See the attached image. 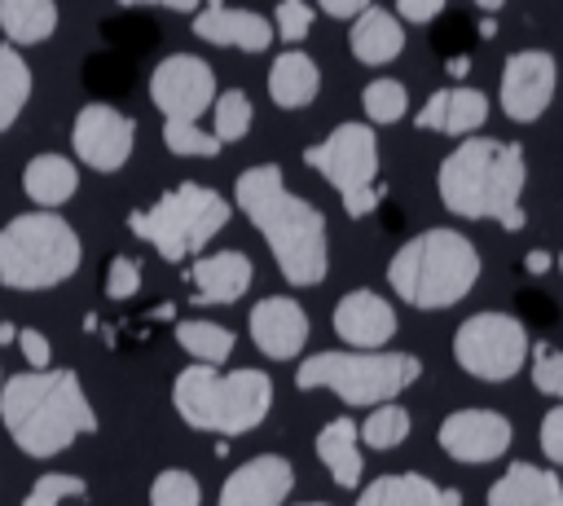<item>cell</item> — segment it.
Returning a JSON list of instances; mask_svg holds the SVG:
<instances>
[{
	"mask_svg": "<svg viewBox=\"0 0 563 506\" xmlns=\"http://www.w3.org/2000/svg\"><path fill=\"white\" fill-rule=\"evenodd\" d=\"M510 440H515L510 418L497 414V409H453V414L440 422V431H435V444L444 449V458L466 462V466L506 458Z\"/></svg>",
	"mask_w": 563,
	"mask_h": 506,
	"instance_id": "14",
	"label": "cell"
},
{
	"mask_svg": "<svg viewBox=\"0 0 563 506\" xmlns=\"http://www.w3.org/2000/svg\"><path fill=\"white\" fill-rule=\"evenodd\" d=\"M136 145V123L132 114L106 106V101H88L79 106L75 123H70V150L84 167L92 172H119L132 158Z\"/></svg>",
	"mask_w": 563,
	"mask_h": 506,
	"instance_id": "12",
	"label": "cell"
},
{
	"mask_svg": "<svg viewBox=\"0 0 563 506\" xmlns=\"http://www.w3.org/2000/svg\"><path fill=\"white\" fill-rule=\"evenodd\" d=\"M303 163L325 176L343 202V211L352 220L369 216L383 198V185H378V136L369 123H339L325 141L308 145L303 150Z\"/></svg>",
	"mask_w": 563,
	"mask_h": 506,
	"instance_id": "9",
	"label": "cell"
},
{
	"mask_svg": "<svg viewBox=\"0 0 563 506\" xmlns=\"http://www.w3.org/2000/svg\"><path fill=\"white\" fill-rule=\"evenodd\" d=\"M0 422L26 458H57L79 436L97 431V409L88 405L79 374L66 365H53V370H26L4 378Z\"/></svg>",
	"mask_w": 563,
	"mask_h": 506,
	"instance_id": "2",
	"label": "cell"
},
{
	"mask_svg": "<svg viewBox=\"0 0 563 506\" xmlns=\"http://www.w3.org/2000/svg\"><path fill=\"white\" fill-rule=\"evenodd\" d=\"M101 290H106V299H114V304L132 299V295L141 290V264H136L132 255H114V260L106 264V282H101Z\"/></svg>",
	"mask_w": 563,
	"mask_h": 506,
	"instance_id": "37",
	"label": "cell"
},
{
	"mask_svg": "<svg viewBox=\"0 0 563 506\" xmlns=\"http://www.w3.org/2000/svg\"><path fill=\"white\" fill-rule=\"evenodd\" d=\"M479 35H484V40H493V35H497V22H488V18H484V22H479Z\"/></svg>",
	"mask_w": 563,
	"mask_h": 506,
	"instance_id": "47",
	"label": "cell"
},
{
	"mask_svg": "<svg viewBox=\"0 0 563 506\" xmlns=\"http://www.w3.org/2000/svg\"><path fill=\"white\" fill-rule=\"evenodd\" d=\"M84 260L79 233L57 211H22L0 229V286L4 290H48L75 277Z\"/></svg>",
	"mask_w": 563,
	"mask_h": 506,
	"instance_id": "6",
	"label": "cell"
},
{
	"mask_svg": "<svg viewBox=\"0 0 563 506\" xmlns=\"http://www.w3.org/2000/svg\"><path fill=\"white\" fill-rule=\"evenodd\" d=\"M150 506H202V484L189 471L167 466L150 480Z\"/></svg>",
	"mask_w": 563,
	"mask_h": 506,
	"instance_id": "33",
	"label": "cell"
},
{
	"mask_svg": "<svg viewBox=\"0 0 563 506\" xmlns=\"http://www.w3.org/2000/svg\"><path fill=\"white\" fill-rule=\"evenodd\" d=\"M347 48L361 66H387L405 48V26L396 22V13L378 9V4H365L361 18L347 31Z\"/></svg>",
	"mask_w": 563,
	"mask_h": 506,
	"instance_id": "22",
	"label": "cell"
},
{
	"mask_svg": "<svg viewBox=\"0 0 563 506\" xmlns=\"http://www.w3.org/2000/svg\"><path fill=\"white\" fill-rule=\"evenodd\" d=\"M484 119H488V97L479 88H444V114H440L444 136H475Z\"/></svg>",
	"mask_w": 563,
	"mask_h": 506,
	"instance_id": "29",
	"label": "cell"
},
{
	"mask_svg": "<svg viewBox=\"0 0 563 506\" xmlns=\"http://www.w3.org/2000/svg\"><path fill=\"white\" fill-rule=\"evenodd\" d=\"M150 101L158 106L163 123H198V114L216 101V70L198 53H172L150 75Z\"/></svg>",
	"mask_w": 563,
	"mask_h": 506,
	"instance_id": "11",
	"label": "cell"
},
{
	"mask_svg": "<svg viewBox=\"0 0 563 506\" xmlns=\"http://www.w3.org/2000/svg\"><path fill=\"white\" fill-rule=\"evenodd\" d=\"M356 506H462V488H440L422 471H391L369 480Z\"/></svg>",
	"mask_w": 563,
	"mask_h": 506,
	"instance_id": "20",
	"label": "cell"
},
{
	"mask_svg": "<svg viewBox=\"0 0 563 506\" xmlns=\"http://www.w3.org/2000/svg\"><path fill=\"white\" fill-rule=\"evenodd\" d=\"M163 145L172 150V154H180V158H216L220 154V141L207 132V128H198V123H163Z\"/></svg>",
	"mask_w": 563,
	"mask_h": 506,
	"instance_id": "34",
	"label": "cell"
},
{
	"mask_svg": "<svg viewBox=\"0 0 563 506\" xmlns=\"http://www.w3.org/2000/svg\"><path fill=\"white\" fill-rule=\"evenodd\" d=\"M194 35L216 44V48H242V53H264L273 44V26L255 9H229V4H207L194 13Z\"/></svg>",
	"mask_w": 563,
	"mask_h": 506,
	"instance_id": "18",
	"label": "cell"
},
{
	"mask_svg": "<svg viewBox=\"0 0 563 506\" xmlns=\"http://www.w3.org/2000/svg\"><path fill=\"white\" fill-rule=\"evenodd\" d=\"M172 409L189 431L246 436L273 409V378L264 370H211L185 365L172 378Z\"/></svg>",
	"mask_w": 563,
	"mask_h": 506,
	"instance_id": "4",
	"label": "cell"
},
{
	"mask_svg": "<svg viewBox=\"0 0 563 506\" xmlns=\"http://www.w3.org/2000/svg\"><path fill=\"white\" fill-rule=\"evenodd\" d=\"M233 207L224 194L198 185V180H185L176 189H167L154 207H141L128 216V229L150 242L167 264H180L185 255L202 251L224 224H229Z\"/></svg>",
	"mask_w": 563,
	"mask_h": 506,
	"instance_id": "8",
	"label": "cell"
},
{
	"mask_svg": "<svg viewBox=\"0 0 563 506\" xmlns=\"http://www.w3.org/2000/svg\"><path fill=\"white\" fill-rule=\"evenodd\" d=\"M541 453H545L554 466H563V400L541 418Z\"/></svg>",
	"mask_w": 563,
	"mask_h": 506,
	"instance_id": "40",
	"label": "cell"
},
{
	"mask_svg": "<svg viewBox=\"0 0 563 506\" xmlns=\"http://www.w3.org/2000/svg\"><path fill=\"white\" fill-rule=\"evenodd\" d=\"M528 361V330L510 312H475L453 330V365L479 383H506Z\"/></svg>",
	"mask_w": 563,
	"mask_h": 506,
	"instance_id": "10",
	"label": "cell"
},
{
	"mask_svg": "<svg viewBox=\"0 0 563 506\" xmlns=\"http://www.w3.org/2000/svg\"><path fill=\"white\" fill-rule=\"evenodd\" d=\"M422 361L413 352H312L295 370L299 392H334L352 409H378L413 387Z\"/></svg>",
	"mask_w": 563,
	"mask_h": 506,
	"instance_id": "7",
	"label": "cell"
},
{
	"mask_svg": "<svg viewBox=\"0 0 563 506\" xmlns=\"http://www.w3.org/2000/svg\"><path fill=\"white\" fill-rule=\"evenodd\" d=\"M57 31V4L48 0H0V35L9 48L44 44Z\"/></svg>",
	"mask_w": 563,
	"mask_h": 506,
	"instance_id": "26",
	"label": "cell"
},
{
	"mask_svg": "<svg viewBox=\"0 0 563 506\" xmlns=\"http://www.w3.org/2000/svg\"><path fill=\"white\" fill-rule=\"evenodd\" d=\"M176 343L194 356V365H211V370H220V365L233 356V343H238V339H233L229 326L194 317V321H180V326H176Z\"/></svg>",
	"mask_w": 563,
	"mask_h": 506,
	"instance_id": "27",
	"label": "cell"
},
{
	"mask_svg": "<svg viewBox=\"0 0 563 506\" xmlns=\"http://www.w3.org/2000/svg\"><path fill=\"white\" fill-rule=\"evenodd\" d=\"M317 88H321V66L303 48H290L268 66V97L277 110H303L317 97Z\"/></svg>",
	"mask_w": 563,
	"mask_h": 506,
	"instance_id": "25",
	"label": "cell"
},
{
	"mask_svg": "<svg viewBox=\"0 0 563 506\" xmlns=\"http://www.w3.org/2000/svg\"><path fill=\"white\" fill-rule=\"evenodd\" d=\"M246 330H251V343L268 361H295L303 352V343H308V312L290 295H264L251 308Z\"/></svg>",
	"mask_w": 563,
	"mask_h": 506,
	"instance_id": "15",
	"label": "cell"
},
{
	"mask_svg": "<svg viewBox=\"0 0 563 506\" xmlns=\"http://www.w3.org/2000/svg\"><path fill=\"white\" fill-rule=\"evenodd\" d=\"M523 185H528L523 150L515 141H497V136L457 141L435 172L444 211H453L462 220H497L510 233L523 229V207H519Z\"/></svg>",
	"mask_w": 563,
	"mask_h": 506,
	"instance_id": "3",
	"label": "cell"
},
{
	"mask_svg": "<svg viewBox=\"0 0 563 506\" xmlns=\"http://www.w3.org/2000/svg\"><path fill=\"white\" fill-rule=\"evenodd\" d=\"M361 9H365V0H325L321 4V13H330V18H361Z\"/></svg>",
	"mask_w": 563,
	"mask_h": 506,
	"instance_id": "43",
	"label": "cell"
},
{
	"mask_svg": "<svg viewBox=\"0 0 563 506\" xmlns=\"http://www.w3.org/2000/svg\"><path fill=\"white\" fill-rule=\"evenodd\" d=\"M88 493V484L79 480V475H66V471H48V475H40L35 484H31V493L22 497V506H62V502H70V497H84Z\"/></svg>",
	"mask_w": 563,
	"mask_h": 506,
	"instance_id": "35",
	"label": "cell"
},
{
	"mask_svg": "<svg viewBox=\"0 0 563 506\" xmlns=\"http://www.w3.org/2000/svg\"><path fill=\"white\" fill-rule=\"evenodd\" d=\"M330 326L334 334L347 343V348H361V352H374V348H387L391 334H396V308L378 295V290H347L334 312H330Z\"/></svg>",
	"mask_w": 563,
	"mask_h": 506,
	"instance_id": "17",
	"label": "cell"
},
{
	"mask_svg": "<svg viewBox=\"0 0 563 506\" xmlns=\"http://www.w3.org/2000/svg\"><path fill=\"white\" fill-rule=\"evenodd\" d=\"M405 436H409V409L396 405V400L369 409V418L356 422V440L369 444V449H378V453H383V449H396Z\"/></svg>",
	"mask_w": 563,
	"mask_h": 506,
	"instance_id": "30",
	"label": "cell"
},
{
	"mask_svg": "<svg viewBox=\"0 0 563 506\" xmlns=\"http://www.w3.org/2000/svg\"><path fill=\"white\" fill-rule=\"evenodd\" d=\"M295 506H330V502H295Z\"/></svg>",
	"mask_w": 563,
	"mask_h": 506,
	"instance_id": "48",
	"label": "cell"
},
{
	"mask_svg": "<svg viewBox=\"0 0 563 506\" xmlns=\"http://www.w3.org/2000/svg\"><path fill=\"white\" fill-rule=\"evenodd\" d=\"M255 277V264L246 251H211L198 255L189 268V286H194V304H233L246 295Z\"/></svg>",
	"mask_w": 563,
	"mask_h": 506,
	"instance_id": "19",
	"label": "cell"
},
{
	"mask_svg": "<svg viewBox=\"0 0 563 506\" xmlns=\"http://www.w3.org/2000/svg\"><path fill=\"white\" fill-rule=\"evenodd\" d=\"M290 488H295V466L282 453H255L220 484L216 506H282Z\"/></svg>",
	"mask_w": 563,
	"mask_h": 506,
	"instance_id": "16",
	"label": "cell"
},
{
	"mask_svg": "<svg viewBox=\"0 0 563 506\" xmlns=\"http://www.w3.org/2000/svg\"><path fill=\"white\" fill-rule=\"evenodd\" d=\"M444 70H449L453 79H462V75L471 70V57H466V53H457V57H449V62H444Z\"/></svg>",
	"mask_w": 563,
	"mask_h": 506,
	"instance_id": "44",
	"label": "cell"
},
{
	"mask_svg": "<svg viewBox=\"0 0 563 506\" xmlns=\"http://www.w3.org/2000/svg\"><path fill=\"white\" fill-rule=\"evenodd\" d=\"M13 339H18V330H13L9 321H0V348H4V343H13Z\"/></svg>",
	"mask_w": 563,
	"mask_h": 506,
	"instance_id": "46",
	"label": "cell"
},
{
	"mask_svg": "<svg viewBox=\"0 0 563 506\" xmlns=\"http://www.w3.org/2000/svg\"><path fill=\"white\" fill-rule=\"evenodd\" d=\"M479 282V251L466 233L457 229H422L418 238H409L391 264H387V286L409 304V308H453L457 299H466Z\"/></svg>",
	"mask_w": 563,
	"mask_h": 506,
	"instance_id": "5",
	"label": "cell"
},
{
	"mask_svg": "<svg viewBox=\"0 0 563 506\" xmlns=\"http://www.w3.org/2000/svg\"><path fill=\"white\" fill-rule=\"evenodd\" d=\"M31 88H35V79H31L26 57L18 48L0 44V132H9L22 119V110L31 101Z\"/></svg>",
	"mask_w": 563,
	"mask_h": 506,
	"instance_id": "28",
	"label": "cell"
},
{
	"mask_svg": "<svg viewBox=\"0 0 563 506\" xmlns=\"http://www.w3.org/2000/svg\"><path fill=\"white\" fill-rule=\"evenodd\" d=\"M444 13V0H400L396 4V22H435Z\"/></svg>",
	"mask_w": 563,
	"mask_h": 506,
	"instance_id": "41",
	"label": "cell"
},
{
	"mask_svg": "<svg viewBox=\"0 0 563 506\" xmlns=\"http://www.w3.org/2000/svg\"><path fill=\"white\" fill-rule=\"evenodd\" d=\"M550 264H554V260H550V255H545V251H532V255H528V260H523V268H528V273H545V268H550Z\"/></svg>",
	"mask_w": 563,
	"mask_h": 506,
	"instance_id": "45",
	"label": "cell"
},
{
	"mask_svg": "<svg viewBox=\"0 0 563 506\" xmlns=\"http://www.w3.org/2000/svg\"><path fill=\"white\" fill-rule=\"evenodd\" d=\"M488 506H563V480L550 466L532 462H510L493 484H488Z\"/></svg>",
	"mask_w": 563,
	"mask_h": 506,
	"instance_id": "21",
	"label": "cell"
},
{
	"mask_svg": "<svg viewBox=\"0 0 563 506\" xmlns=\"http://www.w3.org/2000/svg\"><path fill=\"white\" fill-rule=\"evenodd\" d=\"M440 114H444V88H440V92H431V97H427V106L413 114L418 132H440Z\"/></svg>",
	"mask_w": 563,
	"mask_h": 506,
	"instance_id": "42",
	"label": "cell"
},
{
	"mask_svg": "<svg viewBox=\"0 0 563 506\" xmlns=\"http://www.w3.org/2000/svg\"><path fill=\"white\" fill-rule=\"evenodd\" d=\"M268 26H273V40L282 35L286 44H299V40L308 35V26H312V9H308L303 0H282Z\"/></svg>",
	"mask_w": 563,
	"mask_h": 506,
	"instance_id": "38",
	"label": "cell"
},
{
	"mask_svg": "<svg viewBox=\"0 0 563 506\" xmlns=\"http://www.w3.org/2000/svg\"><path fill=\"white\" fill-rule=\"evenodd\" d=\"M321 466L330 471V480L339 488H356L361 484V471H365V458H361V440H356V422L352 418H330L317 440H312Z\"/></svg>",
	"mask_w": 563,
	"mask_h": 506,
	"instance_id": "24",
	"label": "cell"
},
{
	"mask_svg": "<svg viewBox=\"0 0 563 506\" xmlns=\"http://www.w3.org/2000/svg\"><path fill=\"white\" fill-rule=\"evenodd\" d=\"M238 211L268 242L282 277L290 286H321L330 273V238L325 216L308 198H299L277 163H255L233 180Z\"/></svg>",
	"mask_w": 563,
	"mask_h": 506,
	"instance_id": "1",
	"label": "cell"
},
{
	"mask_svg": "<svg viewBox=\"0 0 563 506\" xmlns=\"http://www.w3.org/2000/svg\"><path fill=\"white\" fill-rule=\"evenodd\" d=\"M361 106H365V119L369 123H400L405 110H409V92L400 79H369L365 92H361Z\"/></svg>",
	"mask_w": 563,
	"mask_h": 506,
	"instance_id": "32",
	"label": "cell"
},
{
	"mask_svg": "<svg viewBox=\"0 0 563 506\" xmlns=\"http://www.w3.org/2000/svg\"><path fill=\"white\" fill-rule=\"evenodd\" d=\"M75 189H79V167H75V158H66V154L44 150V154H35V158L22 167V194H26L35 207H44V211H57L62 202H70Z\"/></svg>",
	"mask_w": 563,
	"mask_h": 506,
	"instance_id": "23",
	"label": "cell"
},
{
	"mask_svg": "<svg viewBox=\"0 0 563 506\" xmlns=\"http://www.w3.org/2000/svg\"><path fill=\"white\" fill-rule=\"evenodd\" d=\"M532 387L563 400V352L559 348H550V343L532 348Z\"/></svg>",
	"mask_w": 563,
	"mask_h": 506,
	"instance_id": "36",
	"label": "cell"
},
{
	"mask_svg": "<svg viewBox=\"0 0 563 506\" xmlns=\"http://www.w3.org/2000/svg\"><path fill=\"white\" fill-rule=\"evenodd\" d=\"M554 84H559V66L554 53L545 48H519L506 57L501 66V110L515 123H537L545 114V106L554 101Z\"/></svg>",
	"mask_w": 563,
	"mask_h": 506,
	"instance_id": "13",
	"label": "cell"
},
{
	"mask_svg": "<svg viewBox=\"0 0 563 506\" xmlns=\"http://www.w3.org/2000/svg\"><path fill=\"white\" fill-rule=\"evenodd\" d=\"M554 268H559V273H563V251H559V255H554Z\"/></svg>",
	"mask_w": 563,
	"mask_h": 506,
	"instance_id": "49",
	"label": "cell"
},
{
	"mask_svg": "<svg viewBox=\"0 0 563 506\" xmlns=\"http://www.w3.org/2000/svg\"><path fill=\"white\" fill-rule=\"evenodd\" d=\"M0 387H4V370H0Z\"/></svg>",
	"mask_w": 563,
	"mask_h": 506,
	"instance_id": "50",
	"label": "cell"
},
{
	"mask_svg": "<svg viewBox=\"0 0 563 506\" xmlns=\"http://www.w3.org/2000/svg\"><path fill=\"white\" fill-rule=\"evenodd\" d=\"M251 132V97L242 88H224L211 101V136L224 141H242Z\"/></svg>",
	"mask_w": 563,
	"mask_h": 506,
	"instance_id": "31",
	"label": "cell"
},
{
	"mask_svg": "<svg viewBox=\"0 0 563 506\" xmlns=\"http://www.w3.org/2000/svg\"><path fill=\"white\" fill-rule=\"evenodd\" d=\"M18 352H22V361L31 365V370H53V348H48V339H44V330H18Z\"/></svg>",
	"mask_w": 563,
	"mask_h": 506,
	"instance_id": "39",
	"label": "cell"
}]
</instances>
